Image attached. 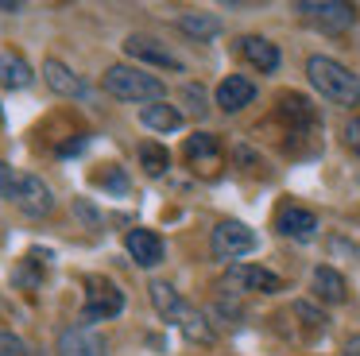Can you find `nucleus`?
<instances>
[{
  "instance_id": "obj_17",
  "label": "nucleus",
  "mask_w": 360,
  "mask_h": 356,
  "mask_svg": "<svg viewBox=\"0 0 360 356\" xmlns=\"http://www.w3.org/2000/svg\"><path fill=\"white\" fill-rule=\"evenodd\" d=\"M32 66H27L24 54L16 51H0V85L4 89H27L32 85Z\"/></svg>"
},
{
  "instance_id": "obj_22",
  "label": "nucleus",
  "mask_w": 360,
  "mask_h": 356,
  "mask_svg": "<svg viewBox=\"0 0 360 356\" xmlns=\"http://www.w3.org/2000/svg\"><path fill=\"white\" fill-rule=\"evenodd\" d=\"M140 167L148 170L151 178L167 174V167H171V151H167L163 144H140Z\"/></svg>"
},
{
  "instance_id": "obj_9",
  "label": "nucleus",
  "mask_w": 360,
  "mask_h": 356,
  "mask_svg": "<svg viewBox=\"0 0 360 356\" xmlns=\"http://www.w3.org/2000/svg\"><path fill=\"white\" fill-rule=\"evenodd\" d=\"M275 229H279L283 236L306 244V240L318 236V217H314L310 209H302V205H283L279 217H275Z\"/></svg>"
},
{
  "instance_id": "obj_21",
  "label": "nucleus",
  "mask_w": 360,
  "mask_h": 356,
  "mask_svg": "<svg viewBox=\"0 0 360 356\" xmlns=\"http://www.w3.org/2000/svg\"><path fill=\"white\" fill-rule=\"evenodd\" d=\"M148 291H151V302H155V310H159V314H163V317H171V322H174V317H179V310H182L179 291H174L171 283H163V279H155V283H151Z\"/></svg>"
},
{
  "instance_id": "obj_16",
  "label": "nucleus",
  "mask_w": 360,
  "mask_h": 356,
  "mask_svg": "<svg viewBox=\"0 0 360 356\" xmlns=\"http://www.w3.org/2000/svg\"><path fill=\"white\" fill-rule=\"evenodd\" d=\"M314 294H318L321 302H329V306H341V302L349 298V286H345L341 271L321 263V267H314Z\"/></svg>"
},
{
  "instance_id": "obj_27",
  "label": "nucleus",
  "mask_w": 360,
  "mask_h": 356,
  "mask_svg": "<svg viewBox=\"0 0 360 356\" xmlns=\"http://www.w3.org/2000/svg\"><path fill=\"white\" fill-rule=\"evenodd\" d=\"M345 144L352 147V155H360V116H352V120L345 124Z\"/></svg>"
},
{
  "instance_id": "obj_6",
  "label": "nucleus",
  "mask_w": 360,
  "mask_h": 356,
  "mask_svg": "<svg viewBox=\"0 0 360 356\" xmlns=\"http://www.w3.org/2000/svg\"><path fill=\"white\" fill-rule=\"evenodd\" d=\"M295 12H302L306 20H314L326 31H345L356 20V8L345 4V0H302V4H295Z\"/></svg>"
},
{
  "instance_id": "obj_11",
  "label": "nucleus",
  "mask_w": 360,
  "mask_h": 356,
  "mask_svg": "<svg viewBox=\"0 0 360 356\" xmlns=\"http://www.w3.org/2000/svg\"><path fill=\"white\" fill-rule=\"evenodd\" d=\"M43 82L51 85V89L58 93V97H86V82H82L78 74H74L66 62H58V58H47L43 62Z\"/></svg>"
},
{
  "instance_id": "obj_13",
  "label": "nucleus",
  "mask_w": 360,
  "mask_h": 356,
  "mask_svg": "<svg viewBox=\"0 0 360 356\" xmlns=\"http://www.w3.org/2000/svg\"><path fill=\"white\" fill-rule=\"evenodd\" d=\"M252 101H256V85L244 74H229L225 82L217 85V108L221 113H236V108L252 105Z\"/></svg>"
},
{
  "instance_id": "obj_19",
  "label": "nucleus",
  "mask_w": 360,
  "mask_h": 356,
  "mask_svg": "<svg viewBox=\"0 0 360 356\" xmlns=\"http://www.w3.org/2000/svg\"><path fill=\"white\" fill-rule=\"evenodd\" d=\"M221 155V144L213 132H194V136L186 139V159L194 163V167H213Z\"/></svg>"
},
{
  "instance_id": "obj_18",
  "label": "nucleus",
  "mask_w": 360,
  "mask_h": 356,
  "mask_svg": "<svg viewBox=\"0 0 360 356\" xmlns=\"http://www.w3.org/2000/svg\"><path fill=\"white\" fill-rule=\"evenodd\" d=\"M140 124L151 132H179L182 128V113L167 101H155V105H143L140 108Z\"/></svg>"
},
{
  "instance_id": "obj_14",
  "label": "nucleus",
  "mask_w": 360,
  "mask_h": 356,
  "mask_svg": "<svg viewBox=\"0 0 360 356\" xmlns=\"http://www.w3.org/2000/svg\"><path fill=\"white\" fill-rule=\"evenodd\" d=\"M240 54L256 70H264V74L279 70V46H275L271 39H264V35H240Z\"/></svg>"
},
{
  "instance_id": "obj_25",
  "label": "nucleus",
  "mask_w": 360,
  "mask_h": 356,
  "mask_svg": "<svg viewBox=\"0 0 360 356\" xmlns=\"http://www.w3.org/2000/svg\"><path fill=\"white\" fill-rule=\"evenodd\" d=\"M74 213H78V217H82V221H86V224H89V229H101V213H97V209H94V205H89V201H86V198H78V201H74Z\"/></svg>"
},
{
  "instance_id": "obj_24",
  "label": "nucleus",
  "mask_w": 360,
  "mask_h": 356,
  "mask_svg": "<svg viewBox=\"0 0 360 356\" xmlns=\"http://www.w3.org/2000/svg\"><path fill=\"white\" fill-rule=\"evenodd\" d=\"M0 356H32V348H27L24 337H16V333L0 329Z\"/></svg>"
},
{
  "instance_id": "obj_7",
  "label": "nucleus",
  "mask_w": 360,
  "mask_h": 356,
  "mask_svg": "<svg viewBox=\"0 0 360 356\" xmlns=\"http://www.w3.org/2000/svg\"><path fill=\"white\" fill-rule=\"evenodd\" d=\"M124 54L136 62H148V66H163V70H182V58L174 51H167L159 39H148V35H128L124 39Z\"/></svg>"
},
{
  "instance_id": "obj_23",
  "label": "nucleus",
  "mask_w": 360,
  "mask_h": 356,
  "mask_svg": "<svg viewBox=\"0 0 360 356\" xmlns=\"http://www.w3.org/2000/svg\"><path fill=\"white\" fill-rule=\"evenodd\" d=\"M94 182H97V186H105V190L128 193V178H124V170H120V167H105V170H97Z\"/></svg>"
},
{
  "instance_id": "obj_4",
  "label": "nucleus",
  "mask_w": 360,
  "mask_h": 356,
  "mask_svg": "<svg viewBox=\"0 0 360 356\" xmlns=\"http://www.w3.org/2000/svg\"><path fill=\"white\" fill-rule=\"evenodd\" d=\"M8 201H16L20 213H27V217H47L55 209V193H51V186L39 174H20Z\"/></svg>"
},
{
  "instance_id": "obj_1",
  "label": "nucleus",
  "mask_w": 360,
  "mask_h": 356,
  "mask_svg": "<svg viewBox=\"0 0 360 356\" xmlns=\"http://www.w3.org/2000/svg\"><path fill=\"white\" fill-rule=\"evenodd\" d=\"M306 77H310V85L321 93V97H329L333 105H360V77L352 74L349 66H341L337 58H329V54H314L310 62H306Z\"/></svg>"
},
{
  "instance_id": "obj_2",
  "label": "nucleus",
  "mask_w": 360,
  "mask_h": 356,
  "mask_svg": "<svg viewBox=\"0 0 360 356\" xmlns=\"http://www.w3.org/2000/svg\"><path fill=\"white\" fill-rule=\"evenodd\" d=\"M105 89L117 101H140V105H155L163 101L167 85L155 74H143L136 66H109L105 70Z\"/></svg>"
},
{
  "instance_id": "obj_30",
  "label": "nucleus",
  "mask_w": 360,
  "mask_h": 356,
  "mask_svg": "<svg viewBox=\"0 0 360 356\" xmlns=\"http://www.w3.org/2000/svg\"><path fill=\"white\" fill-rule=\"evenodd\" d=\"M0 124H4V105H0Z\"/></svg>"
},
{
  "instance_id": "obj_12",
  "label": "nucleus",
  "mask_w": 360,
  "mask_h": 356,
  "mask_svg": "<svg viewBox=\"0 0 360 356\" xmlns=\"http://www.w3.org/2000/svg\"><path fill=\"white\" fill-rule=\"evenodd\" d=\"M124 248H128V255H132L140 267H155V263H163V240H159L151 229H132L124 236Z\"/></svg>"
},
{
  "instance_id": "obj_15",
  "label": "nucleus",
  "mask_w": 360,
  "mask_h": 356,
  "mask_svg": "<svg viewBox=\"0 0 360 356\" xmlns=\"http://www.w3.org/2000/svg\"><path fill=\"white\" fill-rule=\"evenodd\" d=\"M174 325H179L182 337L194 341V345H213V337H217V333H213V325H210V317H205L198 306H186V302H182V310H179V317H174Z\"/></svg>"
},
{
  "instance_id": "obj_3",
  "label": "nucleus",
  "mask_w": 360,
  "mask_h": 356,
  "mask_svg": "<svg viewBox=\"0 0 360 356\" xmlns=\"http://www.w3.org/2000/svg\"><path fill=\"white\" fill-rule=\"evenodd\" d=\"M124 310V291L105 275L86 279V306H82V322H109Z\"/></svg>"
},
{
  "instance_id": "obj_8",
  "label": "nucleus",
  "mask_w": 360,
  "mask_h": 356,
  "mask_svg": "<svg viewBox=\"0 0 360 356\" xmlns=\"http://www.w3.org/2000/svg\"><path fill=\"white\" fill-rule=\"evenodd\" d=\"M58 356H109V352H105L101 333H94L89 325H66L58 333Z\"/></svg>"
},
{
  "instance_id": "obj_29",
  "label": "nucleus",
  "mask_w": 360,
  "mask_h": 356,
  "mask_svg": "<svg viewBox=\"0 0 360 356\" xmlns=\"http://www.w3.org/2000/svg\"><path fill=\"white\" fill-rule=\"evenodd\" d=\"M345 356H360V337H352L349 345H345Z\"/></svg>"
},
{
  "instance_id": "obj_28",
  "label": "nucleus",
  "mask_w": 360,
  "mask_h": 356,
  "mask_svg": "<svg viewBox=\"0 0 360 356\" xmlns=\"http://www.w3.org/2000/svg\"><path fill=\"white\" fill-rule=\"evenodd\" d=\"M16 170H12L8 167V163H4V159H0V193H4V198H8V193H12V186H16Z\"/></svg>"
},
{
  "instance_id": "obj_26",
  "label": "nucleus",
  "mask_w": 360,
  "mask_h": 356,
  "mask_svg": "<svg viewBox=\"0 0 360 356\" xmlns=\"http://www.w3.org/2000/svg\"><path fill=\"white\" fill-rule=\"evenodd\" d=\"M295 314H298V317H306V325H310V329H321V322H326V317H321L318 310L310 306V302H298V306H295Z\"/></svg>"
},
{
  "instance_id": "obj_5",
  "label": "nucleus",
  "mask_w": 360,
  "mask_h": 356,
  "mask_svg": "<svg viewBox=\"0 0 360 356\" xmlns=\"http://www.w3.org/2000/svg\"><path fill=\"white\" fill-rule=\"evenodd\" d=\"M210 244H213V255H221V260H240V255H248L256 248V232L240 221H221L213 229Z\"/></svg>"
},
{
  "instance_id": "obj_10",
  "label": "nucleus",
  "mask_w": 360,
  "mask_h": 356,
  "mask_svg": "<svg viewBox=\"0 0 360 356\" xmlns=\"http://www.w3.org/2000/svg\"><path fill=\"white\" fill-rule=\"evenodd\" d=\"M229 279H233L240 291H256V294L283 291V279L267 267H256V263H233V267H229Z\"/></svg>"
},
{
  "instance_id": "obj_20",
  "label": "nucleus",
  "mask_w": 360,
  "mask_h": 356,
  "mask_svg": "<svg viewBox=\"0 0 360 356\" xmlns=\"http://www.w3.org/2000/svg\"><path fill=\"white\" fill-rule=\"evenodd\" d=\"M179 27L194 39H213L221 31V20L217 15H205V12H182L179 15Z\"/></svg>"
}]
</instances>
